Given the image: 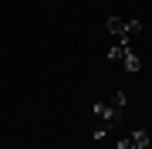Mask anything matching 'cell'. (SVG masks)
I'll return each instance as SVG.
<instances>
[{"label":"cell","instance_id":"cell-1","mask_svg":"<svg viewBox=\"0 0 152 149\" xmlns=\"http://www.w3.org/2000/svg\"><path fill=\"white\" fill-rule=\"evenodd\" d=\"M105 27H108V34H115V37H118V44H129V37L142 34V21H122V17H108V21H105Z\"/></svg>","mask_w":152,"mask_h":149},{"label":"cell","instance_id":"cell-2","mask_svg":"<svg viewBox=\"0 0 152 149\" xmlns=\"http://www.w3.org/2000/svg\"><path fill=\"white\" fill-rule=\"evenodd\" d=\"M122 112H125V109H115L112 102H108V105H105V102L95 105V119L105 122V126H118V122H122Z\"/></svg>","mask_w":152,"mask_h":149},{"label":"cell","instance_id":"cell-3","mask_svg":"<svg viewBox=\"0 0 152 149\" xmlns=\"http://www.w3.org/2000/svg\"><path fill=\"white\" fill-rule=\"evenodd\" d=\"M132 139H135V149H152V139H149L145 129H135V132H132Z\"/></svg>","mask_w":152,"mask_h":149},{"label":"cell","instance_id":"cell-4","mask_svg":"<svg viewBox=\"0 0 152 149\" xmlns=\"http://www.w3.org/2000/svg\"><path fill=\"white\" fill-rule=\"evenodd\" d=\"M122 65H125V68H129V71H139V68H142V61L135 58V51H132V48H129V51H125V58H122Z\"/></svg>","mask_w":152,"mask_h":149},{"label":"cell","instance_id":"cell-5","mask_svg":"<svg viewBox=\"0 0 152 149\" xmlns=\"http://www.w3.org/2000/svg\"><path fill=\"white\" fill-rule=\"evenodd\" d=\"M125 51H129V44H115V48H108V61H122Z\"/></svg>","mask_w":152,"mask_h":149},{"label":"cell","instance_id":"cell-6","mask_svg":"<svg viewBox=\"0 0 152 149\" xmlns=\"http://www.w3.org/2000/svg\"><path fill=\"white\" fill-rule=\"evenodd\" d=\"M118 149H135V139H132V136H125L122 142H118Z\"/></svg>","mask_w":152,"mask_h":149}]
</instances>
